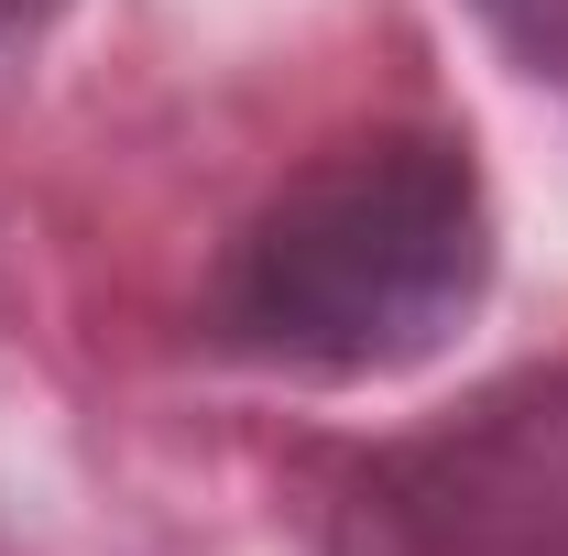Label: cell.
I'll return each instance as SVG.
<instances>
[{"mask_svg":"<svg viewBox=\"0 0 568 556\" xmlns=\"http://www.w3.org/2000/svg\"><path fill=\"white\" fill-rule=\"evenodd\" d=\"M470 11L503 33V55H514L525 76L568 87V0H470Z\"/></svg>","mask_w":568,"mask_h":556,"instance_id":"obj_3","label":"cell"},{"mask_svg":"<svg viewBox=\"0 0 568 556\" xmlns=\"http://www.w3.org/2000/svg\"><path fill=\"white\" fill-rule=\"evenodd\" d=\"M317 556H568V360L372 436L328 481Z\"/></svg>","mask_w":568,"mask_h":556,"instance_id":"obj_2","label":"cell"},{"mask_svg":"<svg viewBox=\"0 0 568 556\" xmlns=\"http://www.w3.org/2000/svg\"><path fill=\"white\" fill-rule=\"evenodd\" d=\"M493 186L459 132L383 121L306 153L230 229L209 339L284 382H383L459 339L493 295Z\"/></svg>","mask_w":568,"mask_h":556,"instance_id":"obj_1","label":"cell"},{"mask_svg":"<svg viewBox=\"0 0 568 556\" xmlns=\"http://www.w3.org/2000/svg\"><path fill=\"white\" fill-rule=\"evenodd\" d=\"M0 556H11V546H0Z\"/></svg>","mask_w":568,"mask_h":556,"instance_id":"obj_5","label":"cell"},{"mask_svg":"<svg viewBox=\"0 0 568 556\" xmlns=\"http://www.w3.org/2000/svg\"><path fill=\"white\" fill-rule=\"evenodd\" d=\"M67 0H0V44H22V33H44Z\"/></svg>","mask_w":568,"mask_h":556,"instance_id":"obj_4","label":"cell"}]
</instances>
